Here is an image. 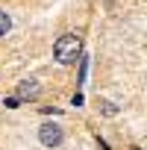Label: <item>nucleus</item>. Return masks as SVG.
<instances>
[{
    "label": "nucleus",
    "mask_w": 147,
    "mask_h": 150,
    "mask_svg": "<svg viewBox=\"0 0 147 150\" xmlns=\"http://www.w3.org/2000/svg\"><path fill=\"white\" fill-rule=\"evenodd\" d=\"M80 53H83V41H80V35H59L56 44H53V59H56L59 65L77 62Z\"/></svg>",
    "instance_id": "nucleus-1"
},
{
    "label": "nucleus",
    "mask_w": 147,
    "mask_h": 150,
    "mask_svg": "<svg viewBox=\"0 0 147 150\" xmlns=\"http://www.w3.org/2000/svg\"><path fill=\"white\" fill-rule=\"evenodd\" d=\"M38 141H41L44 147H62L65 132H62V127H59V124L47 121V124H41V127H38Z\"/></svg>",
    "instance_id": "nucleus-2"
},
{
    "label": "nucleus",
    "mask_w": 147,
    "mask_h": 150,
    "mask_svg": "<svg viewBox=\"0 0 147 150\" xmlns=\"http://www.w3.org/2000/svg\"><path fill=\"white\" fill-rule=\"evenodd\" d=\"M38 91H41L38 80H21V83L15 86V94H18V100H35V97H38Z\"/></svg>",
    "instance_id": "nucleus-3"
},
{
    "label": "nucleus",
    "mask_w": 147,
    "mask_h": 150,
    "mask_svg": "<svg viewBox=\"0 0 147 150\" xmlns=\"http://www.w3.org/2000/svg\"><path fill=\"white\" fill-rule=\"evenodd\" d=\"M100 112H103L106 118H115V115H118V106H115L112 100H100Z\"/></svg>",
    "instance_id": "nucleus-4"
},
{
    "label": "nucleus",
    "mask_w": 147,
    "mask_h": 150,
    "mask_svg": "<svg viewBox=\"0 0 147 150\" xmlns=\"http://www.w3.org/2000/svg\"><path fill=\"white\" fill-rule=\"evenodd\" d=\"M9 30H12V18H9V15H6L3 9H0V38H3V35H6Z\"/></svg>",
    "instance_id": "nucleus-5"
}]
</instances>
